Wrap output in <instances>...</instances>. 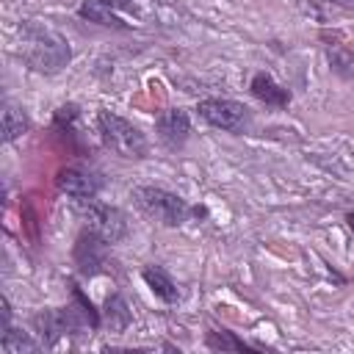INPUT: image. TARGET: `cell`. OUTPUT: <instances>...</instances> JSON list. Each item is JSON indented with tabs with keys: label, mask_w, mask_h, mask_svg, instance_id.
Instances as JSON below:
<instances>
[{
	"label": "cell",
	"mask_w": 354,
	"mask_h": 354,
	"mask_svg": "<svg viewBox=\"0 0 354 354\" xmlns=\"http://www.w3.org/2000/svg\"><path fill=\"white\" fill-rule=\"evenodd\" d=\"M17 39H19L17 41L19 58L33 72L58 75L72 61V47L66 41V36L39 19H22L17 28Z\"/></svg>",
	"instance_id": "1"
},
{
	"label": "cell",
	"mask_w": 354,
	"mask_h": 354,
	"mask_svg": "<svg viewBox=\"0 0 354 354\" xmlns=\"http://www.w3.org/2000/svg\"><path fill=\"white\" fill-rule=\"evenodd\" d=\"M97 133H100L102 147L124 160H144L149 155V141L141 133V127L108 108L97 113Z\"/></svg>",
	"instance_id": "2"
},
{
	"label": "cell",
	"mask_w": 354,
	"mask_h": 354,
	"mask_svg": "<svg viewBox=\"0 0 354 354\" xmlns=\"http://www.w3.org/2000/svg\"><path fill=\"white\" fill-rule=\"evenodd\" d=\"M130 199L147 218L163 227H180L194 216V207L180 194L160 188V185H136L130 191Z\"/></svg>",
	"instance_id": "3"
},
{
	"label": "cell",
	"mask_w": 354,
	"mask_h": 354,
	"mask_svg": "<svg viewBox=\"0 0 354 354\" xmlns=\"http://www.w3.org/2000/svg\"><path fill=\"white\" fill-rule=\"evenodd\" d=\"M30 326H33V335L39 337V343L44 348H53L64 335H77V332H86L91 329L86 313L80 310V304L72 299V304L66 307H47V310H39L33 318H30ZM94 332V329H91Z\"/></svg>",
	"instance_id": "4"
},
{
	"label": "cell",
	"mask_w": 354,
	"mask_h": 354,
	"mask_svg": "<svg viewBox=\"0 0 354 354\" xmlns=\"http://www.w3.org/2000/svg\"><path fill=\"white\" fill-rule=\"evenodd\" d=\"M196 113L202 122H207L210 127L224 130V133H243L252 119L249 108L230 97H205L196 102Z\"/></svg>",
	"instance_id": "5"
},
{
	"label": "cell",
	"mask_w": 354,
	"mask_h": 354,
	"mask_svg": "<svg viewBox=\"0 0 354 354\" xmlns=\"http://www.w3.org/2000/svg\"><path fill=\"white\" fill-rule=\"evenodd\" d=\"M80 216H83L86 227H88L91 232H97L102 241H108L111 246L127 238L130 224H127L124 210H119L116 205H105V202L91 199V202H83Z\"/></svg>",
	"instance_id": "6"
},
{
	"label": "cell",
	"mask_w": 354,
	"mask_h": 354,
	"mask_svg": "<svg viewBox=\"0 0 354 354\" xmlns=\"http://www.w3.org/2000/svg\"><path fill=\"white\" fill-rule=\"evenodd\" d=\"M108 249L111 243L102 241L97 232H91L88 227L75 238V246H72V260H75V268L80 277H97V274H105V266H108Z\"/></svg>",
	"instance_id": "7"
},
{
	"label": "cell",
	"mask_w": 354,
	"mask_h": 354,
	"mask_svg": "<svg viewBox=\"0 0 354 354\" xmlns=\"http://www.w3.org/2000/svg\"><path fill=\"white\" fill-rule=\"evenodd\" d=\"M55 188L64 196L83 205V202L97 199V194L102 191V177L94 169H86V166H64L55 174Z\"/></svg>",
	"instance_id": "8"
},
{
	"label": "cell",
	"mask_w": 354,
	"mask_h": 354,
	"mask_svg": "<svg viewBox=\"0 0 354 354\" xmlns=\"http://www.w3.org/2000/svg\"><path fill=\"white\" fill-rule=\"evenodd\" d=\"M155 136L169 149L177 152L191 138V113L185 108H166L155 116Z\"/></svg>",
	"instance_id": "9"
},
{
	"label": "cell",
	"mask_w": 354,
	"mask_h": 354,
	"mask_svg": "<svg viewBox=\"0 0 354 354\" xmlns=\"http://www.w3.org/2000/svg\"><path fill=\"white\" fill-rule=\"evenodd\" d=\"M122 8H133L130 0H83L77 6V17L86 22H97L102 28H113V30H130L133 25L122 19Z\"/></svg>",
	"instance_id": "10"
},
{
	"label": "cell",
	"mask_w": 354,
	"mask_h": 354,
	"mask_svg": "<svg viewBox=\"0 0 354 354\" xmlns=\"http://www.w3.org/2000/svg\"><path fill=\"white\" fill-rule=\"evenodd\" d=\"M249 94L254 97V100H260L263 105H268V108H288L290 105V100H293V94L282 86V83H277L268 72H254L252 75V80H249Z\"/></svg>",
	"instance_id": "11"
},
{
	"label": "cell",
	"mask_w": 354,
	"mask_h": 354,
	"mask_svg": "<svg viewBox=\"0 0 354 354\" xmlns=\"http://www.w3.org/2000/svg\"><path fill=\"white\" fill-rule=\"evenodd\" d=\"M141 279L147 282V288L152 290L155 299H160L163 304H174L180 301V288L171 279V274L163 266H144L141 268Z\"/></svg>",
	"instance_id": "12"
},
{
	"label": "cell",
	"mask_w": 354,
	"mask_h": 354,
	"mask_svg": "<svg viewBox=\"0 0 354 354\" xmlns=\"http://www.w3.org/2000/svg\"><path fill=\"white\" fill-rule=\"evenodd\" d=\"M102 324H105L111 332H116V335L127 332V326L133 324L130 304L124 301L122 293H111V296L105 299V304H102Z\"/></svg>",
	"instance_id": "13"
},
{
	"label": "cell",
	"mask_w": 354,
	"mask_h": 354,
	"mask_svg": "<svg viewBox=\"0 0 354 354\" xmlns=\"http://www.w3.org/2000/svg\"><path fill=\"white\" fill-rule=\"evenodd\" d=\"M28 130H30V116H28V111H25L22 105L6 100V102H3V141L11 144V141L22 138Z\"/></svg>",
	"instance_id": "14"
},
{
	"label": "cell",
	"mask_w": 354,
	"mask_h": 354,
	"mask_svg": "<svg viewBox=\"0 0 354 354\" xmlns=\"http://www.w3.org/2000/svg\"><path fill=\"white\" fill-rule=\"evenodd\" d=\"M39 348H44L39 343V337H33L30 332L17 329L14 324L0 332V351L3 354H36Z\"/></svg>",
	"instance_id": "15"
},
{
	"label": "cell",
	"mask_w": 354,
	"mask_h": 354,
	"mask_svg": "<svg viewBox=\"0 0 354 354\" xmlns=\"http://www.w3.org/2000/svg\"><path fill=\"white\" fill-rule=\"evenodd\" d=\"M326 50V61H329V69L337 75V77H354V50L346 47L343 41H329L324 44Z\"/></svg>",
	"instance_id": "16"
},
{
	"label": "cell",
	"mask_w": 354,
	"mask_h": 354,
	"mask_svg": "<svg viewBox=\"0 0 354 354\" xmlns=\"http://www.w3.org/2000/svg\"><path fill=\"white\" fill-rule=\"evenodd\" d=\"M205 346L210 351H249V348H260V346H252V343L241 340L235 332H227V329H210L205 335Z\"/></svg>",
	"instance_id": "17"
},
{
	"label": "cell",
	"mask_w": 354,
	"mask_h": 354,
	"mask_svg": "<svg viewBox=\"0 0 354 354\" xmlns=\"http://www.w3.org/2000/svg\"><path fill=\"white\" fill-rule=\"evenodd\" d=\"M77 116H80V108H77L75 102H66V105H61V108L55 111L53 127H55V130H64V133H72V124L77 122Z\"/></svg>",
	"instance_id": "18"
},
{
	"label": "cell",
	"mask_w": 354,
	"mask_h": 354,
	"mask_svg": "<svg viewBox=\"0 0 354 354\" xmlns=\"http://www.w3.org/2000/svg\"><path fill=\"white\" fill-rule=\"evenodd\" d=\"M329 3H337V6H343V8H354V0H329Z\"/></svg>",
	"instance_id": "19"
},
{
	"label": "cell",
	"mask_w": 354,
	"mask_h": 354,
	"mask_svg": "<svg viewBox=\"0 0 354 354\" xmlns=\"http://www.w3.org/2000/svg\"><path fill=\"white\" fill-rule=\"evenodd\" d=\"M346 224H348V230L354 232V213H346Z\"/></svg>",
	"instance_id": "20"
}]
</instances>
